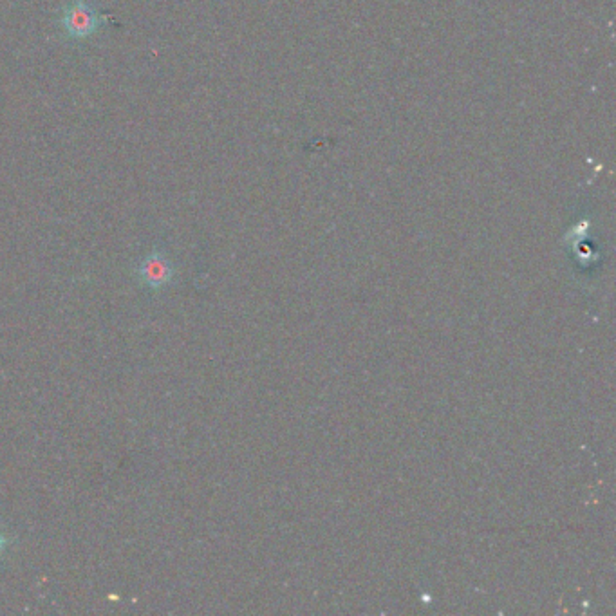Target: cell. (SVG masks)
Instances as JSON below:
<instances>
[{
  "label": "cell",
  "mask_w": 616,
  "mask_h": 616,
  "mask_svg": "<svg viewBox=\"0 0 616 616\" xmlns=\"http://www.w3.org/2000/svg\"><path fill=\"white\" fill-rule=\"evenodd\" d=\"M4 548H6V537L0 533V553L4 551Z\"/></svg>",
  "instance_id": "3957f363"
},
{
  "label": "cell",
  "mask_w": 616,
  "mask_h": 616,
  "mask_svg": "<svg viewBox=\"0 0 616 616\" xmlns=\"http://www.w3.org/2000/svg\"><path fill=\"white\" fill-rule=\"evenodd\" d=\"M105 20L107 19L102 13L96 11L93 4H89L87 0H71L62 11L60 26L67 37L73 40H85L98 33Z\"/></svg>",
  "instance_id": "6da1fadb"
},
{
  "label": "cell",
  "mask_w": 616,
  "mask_h": 616,
  "mask_svg": "<svg viewBox=\"0 0 616 616\" xmlns=\"http://www.w3.org/2000/svg\"><path fill=\"white\" fill-rule=\"evenodd\" d=\"M174 270L167 259V255L161 252H152L147 255L138 266V277L149 288H163L172 280Z\"/></svg>",
  "instance_id": "7a4b0ae2"
}]
</instances>
